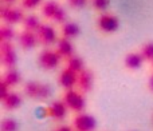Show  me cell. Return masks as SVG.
<instances>
[{
    "label": "cell",
    "mask_w": 153,
    "mask_h": 131,
    "mask_svg": "<svg viewBox=\"0 0 153 131\" xmlns=\"http://www.w3.org/2000/svg\"><path fill=\"white\" fill-rule=\"evenodd\" d=\"M0 127H1V131H16L18 130V123H16L15 119L7 118L1 121Z\"/></svg>",
    "instance_id": "cell-22"
},
{
    "label": "cell",
    "mask_w": 153,
    "mask_h": 131,
    "mask_svg": "<svg viewBox=\"0 0 153 131\" xmlns=\"http://www.w3.org/2000/svg\"><path fill=\"white\" fill-rule=\"evenodd\" d=\"M59 10H61V5H59L56 1H54V0H50V1L45 3V4H43V7H42L43 15H45L46 18H48V19H54V18H55V15L58 13Z\"/></svg>",
    "instance_id": "cell-16"
},
{
    "label": "cell",
    "mask_w": 153,
    "mask_h": 131,
    "mask_svg": "<svg viewBox=\"0 0 153 131\" xmlns=\"http://www.w3.org/2000/svg\"><path fill=\"white\" fill-rule=\"evenodd\" d=\"M141 54H143L144 59L146 60H153V42H149L146 44H144L143 50H141Z\"/></svg>",
    "instance_id": "cell-23"
},
{
    "label": "cell",
    "mask_w": 153,
    "mask_h": 131,
    "mask_svg": "<svg viewBox=\"0 0 153 131\" xmlns=\"http://www.w3.org/2000/svg\"><path fill=\"white\" fill-rule=\"evenodd\" d=\"M1 103L7 110H15V108H18L19 106L22 105V98H20V95L16 94V92H10V94L5 96V99L1 100Z\"/></svg>",
    "instance_id": "cell-15"
},
{
    "label": "cell",
    "mask_w": 153,
    "mask_h": 131,
    "mask_svg": "<svg viewBox=\"0 0 153 131\" xmlns=\"http://www.w3.org/2000/svg\"><path fill=\"white\" fill-rule=\"evenodd\" d=\"M144 63V56L140 52H130L125 56V67L129 70H138Z\"/></svg>",
    "instance_id": "cell-13"
},
{
    "label": "cell",
    "mask_w": 153,
    "mask_h": 131,
    "mask_svg": "<svg viewBox=\"0 0 153 131\" xmlns=\"http://www.w3.org/2000/svg\"><path fill=\"white\" fill-rule=\"evenodd\" d=\"M67 68L73 70L76 74H81L82 71L85 70V63H83V60H82L79 56L73 55V56H70V58L67 59Z\"/></svg>",
    "instance_id": "cell-18"
},
{
    "label": "cell",
    "mask_w": 153,
    "mask_h": 131,
    "mask_svg": "<svg viewBox=\"0 0 153 131\" xmlns=\"http://www.w3.org/2000/svg\"><path fill=\"white\" fill-rule=\"evenodd\" d=\"M66 113H67V106L65 102H61V100H56L54 102L50 107L47 108V114L54 119H63L66 116Z\"/></svg>",
    "instance_id": "cell-12"
},
{
    "label": "cell",
    "mask_w": 153,
    "mask_h": 131,
    "mask_svg": "<svg viewBox=\"0 0 153 131\" xmlns=\"http://www.w3.org/2000/svg\"><path fill=\"white\" fill-rule=\"evenodd\" d=\"M81 32V28L76 23H65V26L62 27V35L63 38H67V39H71V38H76Z\"/></svg>",
    "instance_id": "cell-17"
},
{
    "label": "cell",
    "mask_w": 153,
    "mask_h": 131,
    "mask_svg": "<svg viewBox=\"0 0 153 131\" xmlns=\"http://www.w3.org/2000/svg\"><path fill=\"white\" fill-rule=\"evenodd\" d=\"M78 75L79 74L74 72L70 68H65L59 75V84L66 90H73L75 84H78Z\"/></svg>",
    "instance_id": "cell-8"
},
{
    "label": "cell",
    "mask_w": 153,
    "mask_h": 131,
    "mask_svg": "<svg viewBox=\"0 0 153 131\" xmlns=\"http://www.w3.org/2000/svg\"><path fill=\"white\" fill-rule=\"evenodd\" d=\"M54 131H71V129H70L69 126H61V127H58V129H55Z\"/></svg>",
    "instance_id": "cell-29"
},
{
    "label": "cell",
    "mask_w": 153,
    "mask_h": 131,
    "mask_svg": "<svg viewBox=\"0 0 153 131\" xmlns=\"http://www.w3.org/2000/svg\"><path fill=\"white\" fill-rule=\"evenodd\" d=\"M3 80L7 82L8 86H15V84L19 83V80H20V75H19V72L15 70V68H8L7 72L4 74V78H3Z\"/></svg>",
    "instance_id": "cell-20"
},
{
    "label": "cell",
    "mask_w": 153,
    "mask_h": 131,
    "mask_svg": "<svg viewBox=\"0 0 153 131\" xmlns=\"http://www.w3.org/2000/svg\"><path fill=\"white\" fill-rule=\"evenodd\" d=\"M13 38H15V31L7 24L1 26V28H0V40L1 42H11Z\"/></svg>",
    "instance_id": "cell-21"
},
{
    "label": "cell",
    "mask_w": 153,
    "mask_h": 131,
    "mask_svg": "<svg viewBox=\"0 0 153 131\" xmlns=\"http://www.w3.org/2000/svg\"><path fill=\"white\" fill-rule=\"evenodd\" d=\"M66 18H67V16H66V12H65V10L61 7V10L58 11V13L55 15V18H54L53 20L58 21V23H63V21L66 20Z\"/></svg>",
    "instance_id": "cell-27"
},
{
    "label": "cell",
    "mask_w": 153,
    "mask_h": 131,
    "mask_svg": "<svg viewBox=\"0 0 153 131\" xmlns=\"http://www.w3.org/2000/svg\"><path fill=\"white\" fill-rule=\"evenodd\" d=\"M8 88H10V86L7 84V82L1 79V82H0V99L1 100L5 99V96L11 92V91H8Z\"/></svg>",
    "instance_id": "cell-25"
},
{
    "label": "cell",
    "mask_w": 153,
    "mask_h": 131,
    "mask_svg": "<svg viewBox=\"0 0 153 131\" xmlns=\"http://www.w3.org/2000/svg\"><path fill=\"white\" fill-rule=\"evenodd\" d=\"M86 3H87V0H69V4L73 8H82L86 5Z\"/></svg>",
    "instance_id": "cell-28"
},
{
    "label": "cell",
    "mask_w": 153,
    "mask_h": 131,
    "mask_svg": "<svg viewBox=\"0 0 153 131\" xmlns=\"http://www.w3.org/2000/svg\"><path fill=\"white\" fill-rule=\"evenodd\" d=\"M0 18L7 24H15L24 20L23 12L19 8H15L12 5H5V4H3L1 8H0Z\"/></svg>",
    "instance_id": "cell-4"
},
{
    "label": "cell",
    "mask_w": 153,
    "mask_h": 131,
    "mask_svg": "<svg viewBox=\"0 0 153 131\" xmlns=\"http://www.w3.org/2000/svg\"><path fill=\"white\" fill-rule=\"evenodd\" d=\"M1 1H3V3H4V4H5V5H12V4H13V3H15V1H16V0H1Z\"/></svg>",
    "instance_id": "cell-31"
},
{
    "label": "cell",
    "mask_w": 153,
    "mask_h": 131,
    "mask_svg": "<svg viewBox=\"0 0 153 131\" xmlns=\"http://www.w3.org/2000/svg\"><path fill=\"white\" fill-rule=\"evenodd\" d=\"M42 0H23V7L27 10H32V8L38 7Z\"/></svg>",
    "instance_id": "cell-26"
},
{
    "label": "cell",
    "mask_w": 153,
    "mask_h": 131,
    "mask_svg": "<svg viewBox=\"0 0 153 131\" xmlns=\"http://www.w3.org/2000/svg\"><path fill=\"white\" fill-rule=\"evenodd\" d=\"M152 64H153V60H152Z\"/></svg>",
    "instance_id": "cell-32"
},
{
    "label": "cell",
    "mask_w": 153,
    "mask_h": 131,
    "mask_svg": "<svg viewBox=\"0 0 153 131\" xmlns=\"http://www.w3.org/2000/svg\"><path fill=\"white\" fill-rule=\"evenodd\" d=\"M63 102L66 103L67 107L71 108L75 113H81L85 108L83 95L79 91H75V90H67V92L63 96Z\"/></svg>",
    "instance_id": "cell-3"
},
{
    "label": "cell",
    "mask_w": 153,
    "mask_h": 131,
    "mask_svg": "<svg viewBox=\"0 0 153 131\" xmlns=\"http://www.w3.org/2000/svg\"><path fill=\"white\" fill-rule=\"evenodd\" d=\"M93 82H94V75L90 70L85 68L81 74L78 75V86L81 88V91L89 92L93 87Z\"/></svg>",
    "instance_id": "cell-11"
},
{
    "label": "cell",
    "mask_w": 153,
    "mask_h": 131,
    "mask_svg": "<svg viewBox=\"0 0 153 131\" xmlns=\"http://www.w3.org/2000/svg\"><path fill=\"white\" fill-rule=\"evenodd\" d=\"M120 27V21L114 15H110V13H103V15L100 16L98 19V28L101 31L106 32V34H110V32H116Z\"/></svg>",
    "instance_id": "cell-6"
},
{
    "label": "cell",
    "mask_w": 153,
    "mask_h": 131,
    "mask_svg": "<svg viewBox=\"0 0 153 131\" xmlns=\"http://www.w3.org/2000/svg\"><path fill=\"white\" fill-rule=\"evenodd\" d=\"M148 86H149V90L153 92V74L151 75V78H149V83H148Z\"/></svg>",
    "instance_id": "cell-30"
},
{
    "label": "cell",
    "mask_w": 153,
    "mask_h": 131,
    "mask_svg": "<svg viewBox=\"0 0 153 131\" xmlns=\"http://www.w3.org/2000/svg\"><path fill=\"white\" fill-rule=\"evenodd\" d=\"M36 34H38V38H39V42L45 46H50L54 42H56V32L51 26L42 24L40 28L36 31Z\"/></svg>",
    "instance_id": "cell-9"
},
{
    "label": "cell",
    "mask_w": 153,
    "mask_h": 131,
    "mask_svg": "<svg viewBox=\"0 0 153 131\" xmlns=\"http://www.w3.org/2000/svg\"><path fill=\"white\" fill-rule=\"evenodd\" d=\"M23 24L27 31H32V32H36L38 29L40 28V26H42L39 19H38V16H35V15H30V16H27V18H24Z\"/></svg>",
    "instance_id": "cell-19"
},
{
    "label": "cell",
    "mask_w": 153,
    "mask_h": 131,
    "mask_svg": "<svg viewBox=\"0 0 153 131\" xmlns=\"http://www.w3.org/2000/svg\"><path fill=\"white\" fill-rule=\"evenodd\" d=\"M62 56L59 55L56 51L53 50H45L40 52L39 58H38V62H39V66L45 70H54V68L58 67L59 62H61Z\"/></svg>",
    "instance_id": "cell-2"
},
{
    "label": "cell",
    "mask_w": 153,
    "mask_h": 131,
    "mask_svg": "<svg viewBox=\"0 0 153 131\" xmlns=\"http://www.w3.org/2000/svg\"><path fill=\"white\" fill-rule=\"evenodd\" d=\"M38 43H39V38H38L36 32L24 29V31L19 35V44H20L24 50H31V48L36 47Z\"/></svg>",
    "instance_id": "cell-10"
},
{
    "label": "cell",
    "mask_w": 153,
    "mask_h": 131,
    "mask_svg": "<svg viewBox=\"0 0 153 131\" xmlns=\"http://www.w3.org/2000/svg\"><path fill=\"white\" fill-rule=\"evenodd\" d=\"M56 52H58L62 58H66V59L73 56V44H71V42H70V39H67V38L59 39Z\"/></svg>",
    "instance_id": "cell-14"
},
{
    "label": "cell",
    "mask_w": 153,
    "mask_h": 131,
    "mask_svg": "<svg viewBox=\"0 0 153 131\" xmlns=\"http://www.w3.org/2000/svg\"><path fill=\"white\" fill-rule=\"evenodd\" d=\"M97 126L94 116L89 114H79L74 119V127L76 131H93Z\"/></svg>",
    "instance_id": "cell-7"
},
{
    "label": "cell",
    "mask_w": 153,
    "mask_h": 131,
    "mask_svg": "<svg viewBox=\"0 0 153 131\" xmlns=\"http://www.w3.org/2000/svg\"><path fill=\"white\" fill-rule=\"evenodd\" d=\"M109 1L110 0H93V5H94L95 10L103 11L109 7Z\"/></svg>",
    "instance_id": "cell-24"
},
{
    "label": "cell",
    "mask_w": 153,
    "mask_h": 131,
    "mask_svg": "<svg viewBox=\"0 0 153 131\" xmlns=\"http://www.w3.org/2000/svg\"><path fill=\"white\" fill-rule=\"evenodd\" d=\"M24 92L27 96L32 98L36 100H45L48 99L51 95V87L48 84L45 83H39V82H28L24 86Z\"/></svg>",
    "instance_id": "cell-1"
},
{
    "label": "cell",
    "mask_w": 153,
    "mask_h": 131,
    "mask_svg": "<svg viewBox=\"0 0 153 131\" xmlns=\"http://www.w3.org/2000/svg\"><path fill=\"white\" fill-rule=\"evenodd\" d=\"M0 56L1 63L7 68H13L16 63V52L11 42H1L0 43Z\"/></svg>",
    "instance_id": "cell-5"
}]
</instances>
